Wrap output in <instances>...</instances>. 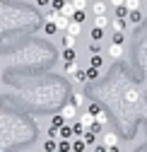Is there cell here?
Listing matches in <instances>:
<instances>
[{
    "label": "cell",
    "mask_w": 147,
    "mask_h": 152,
    "mask_svg": "<svg viewBox=\"0 0 147 152\" xmlns=\"http://www.w3.org/2000/svg\"><path fill=\"white\" fill-rule=\"evenodd\" d=\"M72 104H75V106H82V104H84V97H82V94H75V97H72Z\"/></svg>",
    "instance_id": "cell-25"
},
{
    "label": "cell",
    "mask_w": 147,
    "mask_h": 152,
    "mask_svg": "<svg viewBox=\"0 0 147 152\" xmlns=\"http://www.w3.org/2000/svg\"><path fill=\"white\" fill-rule=\"evenodd\" d=\"M48 138H58V128L51 126V128H48Z\"/></svg>",
    "instance_id": "cell-31"
},
{
    "label": "cell",
    "mask_w": 147,
    "mask_h": 152,
    "mask_svg": "<svg viewBox=\"0 0 147 152\" xmlns=\"http://www.w3.org/2000/svg\"><path fill=\"white\" fill-rule=\"evenodd\" d=\"M94 121H97V126H101V128H104V126H106V121H108V116H106V113L99 109V111L94 113Z\"/></svg>",
    "instance_id": "cell-17"
},
{
    "label": "cell",
    "mask_w": 147,
    "mask_h": 152,
    "mask_svg": "<svg viewBox=\"0 0 147 152\" xmlns=\"http://www.w3.org/2000/svg\"><path fill=\"white\" fill-rule=\"evenodd\" d=\"M125 27H128V20H125V17H116V20H114V29H116V34H123Z\"/></svg>",
    "instance_id": "cell-8"
},
{
    "label": "cell",
    "mask_w": 147,
    "mask_h": 152,
    "mask_svg": "<svg viewBox=\"0 0 147 152\" xmlns=\"http://www.w3.org/2000/svg\"><path fill=\"white\" fill-rule=\"evenodd\" d=\"M58 152H60V150H58Z\"/></svg>",
    "instance_id": "cell-39"
},
{
    "label": "cell",
    "mask_w": 147,
    "mask_h": 152,
    "mask_svg": "<svg viewBox=\"0 0 147 152\" xmlns=\"http://www.w3.org/2000/svg\"><path fill=\"white\" fill-rule=\"evenodd\" d=\"M94 152H108L106 145H94Z\"/></svg>",
    "instance_id": "cell-33"
},
{
    "label": "cell",
    "mask_w": 147,
    "mask_h": 152,
    "mask_svg": "<svg viewBox=\"0 0 147 152\" xmlns=\"http://www.w3.org/2000/svg\"><path fill=\"white\" fill-rule=\"evenodd\" d=\"M111 5H114V7H123L125 0H111Z\"/></svg>",
    "instance_id": "cell-34"
},
{
    "label": "cell",
    "mask_w": 147,
    "mask_h": 152,
    "mask_svg": "<svg viewBox=\"0 0 147 152\" xmlns=\"http://www.w3.org/2000/svg\"><path fill=\"white\" fill-rule=\"evenodd\" d=\"M75 116H77V106H75V104H65V109H63V118H65V121H72Z\"/></svg>",
    "instance_id": "cell-4"
},
{
    "label": "cell",
    "mask_w": 147,
    "mask_h": 152,
    "mask_svg": "<svg viewBox=\"0 0 147 152\" xmlns=\"http://www.w3.org/2000/svg\"><path fill=\"white\" fill-rule=\"evenodd\" d=\"M84 17H87L84 12H75V17H72V20H75V22H80V24H82V22H84Z\"/></svg>",
    "instance_id": "cell-28"
},
{
    "label": "cell",
    "mask_w": 147,
    "mask_h": 152,
    "mask_svg": "<svg viewBox=\"0 0 147 152\" xmlns=\"http://www.w3.org/2000/svg\"><path fill=\"white\" fill-rule=\"evenodd\" d=\"M36 5H41V7H46V5H51V0H36Z\"/></svg>",
    "instance_id": "cell-36"
},
{
    "label": "cell",
    "mask_w": 147,
    "mask_h": 152,
    "mask_svg": "<svg viewBox=\"0 0 147 152\" xmlns=\"http://www.w3.org/2000/svg\"><path fill=\"white\" fill-rule=\"evenodd\" d=\"M128 22H130V24H140V22H142V12H140V10L128 12Z\"/></svg>",
    "instance_id": "cell-16"
},
{
    "label": "cell",
    "mask_w": 147,
    "mask_h": 152,
    "mask_svg": "<svg viewBox=\"0 0 147 152\" xmlns=\"http://www.w3.org/2000/svg\"><path fill=\"white\" fill-rule=\"evenodd\" d=\"M114 44H123V34H114Z\"/></svg>",
    "instance_id": "cell-35"
},
{
    "label": "cell",
    "mask_w": 147,
    "mask_h": 152,
    "mask_svg": "<svg viewBox=\"0 0 147 152\" xmlns=\"http://www.w3.org/2000/svg\"><path fill=\"white\" fill-rule=\"evenodd\" d=\"M63 61L65 63H75V48H63Z\"/></svg>",
    "instance_id": "cell-18"
},
{
    "label": "cell",
    "mask_w": 147,
    "mask_h": 152,
    "mask_svg": "<svg viewBox=\"0 0 147 152\" xmlns=\"http://www.w3.org/2000/svg\"><path fill=\"white\" fill-rule=\"evenodd\" d=\"M116 17H125L128 20V10L125 7H116Z\"/></svg>",
    "instance_id": "cell-27"
},
{
    "label": "cell",
    "mask_w": 147,
    "mask_h": 152,
    "mask_svg": "<svg viewBox=\"0 0 147 152\" xmlns=\"http://www.w3.org/2000/svg\"><path fill=\"white\" fill-rule=\"evenodd\" d=\"M51 5H53V12H60L65 7V0H51Z\"/></svg>",
    "instance_id": "cell-24"
},
{
    "label": "cell",
    "mask_w": 147,
    "mask_h": 152,
    "mask_svg": "<svg viewBox=\"0 0 147 152\" xmlns=\"http://www.w3.org/2000/svg\"><path fill=\"white\" fill-rule=\"evenodd\" d=\"M108 53H111V58H121L123 56V46L121 44H111L108 46Z\"/></svg>",
    "instance_id": "cell-13"
},
{
    "label": "cell",
    "mask_w": 147,
    "mask_h": 152,
    "mask_svg": "<svg viewBox=\"0 0 147 152\" xmlns=\"http://www.w3.org/2000/svg\"><path fill=\"white\" fill-rule=\"evenodd\" d=\"M99 48H101V46H99V41H92V46H89V51H92V53H99Z\"/></svg>",
    "instance_id": "cell-29"
},
{
    "label": "cell",
    "mask_w": 147,
    "mask_h": 152,
    "mask_svg": "<svg viewBox=\"0 0 147 152\" xmlns=\"http://www.w3.org/2000/svg\"><path fill=\"white\" fill-rule=\"evenodd\" d=\"M63 126V116H56V118H53V128H60Z\"/></svg>",
    "instance_id": "cell-30"
},
{
    "label": "cell",
    "mask_w": 147,
    "mask_h": 152,
    "mask_svg": "<svg viewBox=\"0 0 147 152\" xmlns=\"http://www.w3.org/2000/svg\"><path fill=\"white\" fill-rule=\"evenodd\" d=\"M94 27H97V29H106V27H108V17H106V15L94 17Z\"/></svg>",
    "instance_id": "cell-14"
},
{
    "label": "cell",
    "mask_w": 147,
    "mask_h": 152,
    "mask_svg": "<svg viewBox=\"0 0 147 152\" xmlns=\"http://www.w3.org/2000/svg\"><path fill=\"white\" fill-rule=\"evenodd\" d=\"M84 72H87V80H97L99 75H101V70H99V68H87Z\"/></svg>",
    "instance_id": "cell-20"
},
{
    "label": "cell",
    "mask_w": 147,
    "mask_h": 152,
    "mask_svg": "<svg viewBox=\"0 0 147 152\" xmlns=\"http://www.w3.org/2000/svg\"><path fill=\"white\" fill-rule=\"evenodd\" d=\"M75 12H77V10H75V5H72V0H65V7L60 10V15L68 17V20H72V17H75Z\"/></svg>",
    "instance_id": "cell-5"
},
{
    "label": "cell",
    "mask_w": 147,
    "mask_h": 152,
    "mask_svg": "<svg viewBox=\"0 0 147 152\" xmlns=\"http://www.w3.org/2000/svg\"><path fill=\"white\" fill-rule=\"evenodd\" d=\"M108 152H121V150L118 147H108Z\"/></svg>",
    "instance_id": "cell-37"
},
{
    "label": "cell",
    "mask_w": 147,
    "mask_h": 152,
    "mask_svg": "<svg viewBox=\"0 0 147 152\" xmlns=\"http://www.w3.org/2000/svg\"><path fill=\"white\" fill-rule=\"evenodd\" d=\"M104 145L106 147H118V135L116 133H104Z\"/></svg>",
    "instance_id": "cell-6"
},
{
    "label": "cell",
    "mask_w": 147,
    "mask_h": 152,
    "mask_svg": "<svg viewBox=\"0 0 147 152\" xmlns=\"http://www.w3.org/2000/svg\"><path fill=\"white\" fill-rule=\"evenodd\" d=\"M58 138H60V140H72V138H75V133H72V126L63 123V126L58 128Z\"/></svg>",
    "instance_id": "cell-3"
},
{
    "label": "cell",
    "mask_w": 147,
    "mask_h": 152,
    "mask_svg": "<svg viewBox=\"0 0 147 152\" xmlns=\"http://www.w3.org/2000/svg\"><path fill=\"white\" fill-rule=\"evenodd\" d=\"M58 31V27L53 24V22H46V34H56Z\"/></svg>",
    "instance_id": "cell-26"
},
{
    "label": "cell",
    "mask_w": 147,
    "mask_h": 152,
    "mask_svg": "<svg viewBox=\"0 0 147 152\" xmlns=\"http://www.w3.org/2000/svg\"><path fill=\"white\" fill-rule=\"evenodd\" d=\"M70 142H72V152H87V145L82 138H72Z\"/></svg>",
    "instance_id": "cell-9"
},
{
    "label": "cell",
    "mask_w": 147,
    "mask_h": 152,
    "mask_svg": "<svg viewBox=\"0 0 147 152\" xmlns=\"http://www.w3.org/2000/svg\"><path fill=\"white\" fill-rule=\"evenodd\" d=\"M101 65V58H99V56H94V58H92V68H99Z\"/></svg>",
    "instance_id": "cell-32"
},
{
    "label": "cell",
    "mask_w": 147,
    "mask_h": 152,
    "mask_svg": "<svg viewBox=\"0 0 147 152\" xmlns=\"http://www.w3.org/2000/svg\"><path fill=\"white\" fill-rule=\"evenodd\" d=\"M92 10H94V15H106V3L104 0H97V3H92Z\"/></svg>",
    "instance_id": "cell-11"
},
{
    "label": "cell",
    "mask_w": 147,
    "mask_h": 152,
    "mask_svg": "<svg viewBox=\"0 0 147 152\" xmlns=\"http://www.w3.org/2000/svg\"><path fill=\"white\" fill-rule=\"evenodd\" d=\"M128 12H135V10H140V0H125V5H123Z\"/></svg>",
    "instance_id": "cell-19"
},
{
    "label": "cell",
    "mask_w": 147,
    "mask_h": 152,
    "mask_svg": "<svg viewBox=\"0 0 147 152\" xmlns=\"http://www.w3.org/2000/svg\"><path fill=\"white\" fill-rule=\"evenodd\" d=\"M92 3H97V0H92Z\"/></svg>",
    "instance_id": "cell-38"
},
{
    "label": "cell",
    "mask_w": 147,
    "mask_h": 152,
    "mask_svg": "<svg viewBox=\"0 0 147 152\" xmlns=\"http://www.w3.org/2000/svg\"><path fill=\"white\" fill-rule=\"evenodd\" d=\"M72 5L77 12H87V0H72Z\"/></svg>",
    "instance_id": "cell-23"
},
{
    "label": "cell",
    "mask_w": 147,
    "mask_h": 152,
    "mask_svg": "<svg viewBox=\"0 0 147 152\" xmlns=\"http://www.w3.org/2000/svg\"><path fill=\"white\" fill-rule=\"evenodd\" d=\"M65 72H68V75H72V77H75V75L80 72V65H77V63H68V65H65Z\"/></svg>",
    "instance_id": "cell-21"
},
{
    "label": "cell",
    "mask_w": 147,
    "mask_h": 152,
    "mask_svg": "<svg viewBox=\"0 0 147 152\" xmlns=\"http://www.w3.org/2000/svg\"><path fill=\"white\" fill-rule=\"evenodd\" d=\"M77 123H82V126H84V128L89 130L92 126H94V123H97V121H94V113H92V111H84V113H82V116L77 118Z\"/></svg>",
    "instance_id": "cell-2"
},
{
    "label": "cell",
    "mask_w": 147,
    "mask_h": 152,
    "mask_svg": "<svg viewBox=\"0 0 147 152\" xmlns=\"http://www.w3.org/2000/svg\"><path fill=\"white\" fill-rule=\"evenodd\" d=\"M46 22H53V24L58 27V31H65L68 24H70V20H68V17H63L60 12H48V15H46Z\"/></svg>",
    "instance_id": "cell-1"
},
{
    "label": "cell",
    "mask_w": 147,
    "mask_h": 152,
    "mask_svg": "<svg viewBox=\"0 0 147 152\" xmlns=\"http://www.w3.org/2000/svg\"><path fill=\"white\" fill-rule=\"evenodd\" d=\"M44 152H58V140L56 138H48L44 142Z\"/></svg>",
    "instance_id": "cell-12"
},
{
    "label": "cell",
    "mask_w": 147,
    "mask_h": 152,
    "mask_svg": "<svg viewBox=\"0 0 147 152\" xmlns=\"http://www.w3.org/2000/svg\"><path fill=\"white\" fill-rule=\"evenodd\" d=\"M75 44H77V36H70V34L63 36V48H75Z\"/></svg>",
    "instance_id": "cell-15"
},
{
    "label": "cell",
    "mask_w": 147,
    "mask_h": 152,
    "mask_svg": "<svg viewBox=\"0 0 147 152\" xmlns=\"http://www.w3.org/2000/svg\"><path fill=\"white\" fill-rule=\"evenodd\" d=\"M82 140H84V145H87V147H94V145H97V133L87 130L84 135H82Z\"/></svg>",
    "instance_id": "cell-10"
},
{
    "label": "cell",
    "mask_w": 147,
    "mask_h": 152,
    "mask_svg": "<svg viewBox=\"0 0 147 152\" xmlns=\"http://www.w3.org/2000/svg\"><path fill=\"white\" fill-rule=\"evenodd\" d=\"M80 31H82V24H80V22H75V20H70V24H68L65 34H70V36H77Z\"/></svg>",
    "instance_id": "cell-7"
},
{
    "label": "cell",
    "mask_w": 147,
    "mask_h": 152,
    "mask_svg": "<svg viewBox=\"0 0 147 152\" xmlns=\"http://www.w3.org/2000/svg\"><path fill=\"white\" fill-rule=\"evenodd\" d=\"M101 39H104V29L92 27V41H101Z\"/></svg>",
    "instance_id": "cell-22"
}]
</instances>
